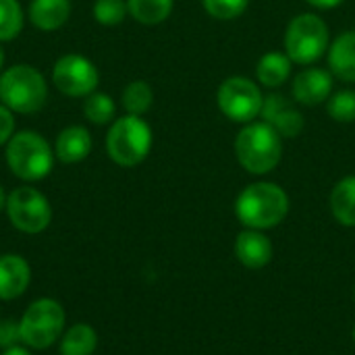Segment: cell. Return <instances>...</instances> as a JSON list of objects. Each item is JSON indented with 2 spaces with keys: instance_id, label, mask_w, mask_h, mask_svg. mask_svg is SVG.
Returning <instances> with one entry per match:
<instances>
[{
  "instance_id": "1",
  "label": "cell",
  "mask_w": 355,
  "mask_h": 355,
  "mask_svg": "<svg viewBox=\"0 0 355 355\" xmlns=\"http://www.w3.org/2000/svg\"><path fill=\"white\" fill-rule=\"evenodd\" d=\"M287 212L289 196L283 187L268 181L248 185L235 202V214L241 225L256 231L277 227L279 223H283Z\"/></svg>"
},
{
  "instance_id": "2",
  "label": "cell",
  "mask_w": 355,
  "mask_h": 355,
  "mask_svg": "<svg viewBox=\"0 0 355 355\" xmlns=\"http://www.w3.org/2000/svg\"><path fill=\"white\" fill-rule=\"evenodd\" d=\"M235 156L252 175H266L281 162L283 137L264 121L248 123L235 137Z\"/></svg>"
},
{
  "instance_id": "3",
  "label": "cell",
  "mask_w": 355,
  "mask_h": 355,
  "mask_svg": "<svg viewBox=\"0 0 355 355\" xmlns=\"http://www.w3.org/2000/svg\"><path fill=\"white\" fill-rule=\"evenodd\" d=\"M48 85L44 75L31 64H15L0 73V104L19 114H31L44 108Z\"/></svg>"
},
{
  "instance_id": "4",
  "label": "cell",
  "mask_w": 355,
  "mask_h": 355,
  "mask_svg": "<svg viewBox=\"0 0 355 355\" xmlns=\"http://www.w3.org/2000/svg\"><path fill=\"white\" fill-rule=\"evenodd\" d=\"M6 164L23 181H40L50 175L54 152L35 131L15 133L6 144Z\"/></svg>"
},
{
  "instance_id": "5",
  "label": "cell",
  "mask_w": 355,
  "mask_h": 355,
  "mask_svg": "<svg viewBox=\"0 0 355 355\" xmlns=\"http://www.w3.org/2000/svg\"><path fill=\"white\" fill-rule=\"evenodd\" d=\"M150 148L152 129L141 116L135 114L116 119L106 135V152L119 166H137L146 160Z\"/></svg>"
},
{
  "instance_id": "6",
  "label": "cell",
  "mask_w": 355,
  "mask_h": 355,
  "mask_svg": "<svg viewBox=\"0 0 355 355\" xmlns=\"http://www.w3.org/2000/svg\"><path fill=\"white\" fill-rule=\"evenodd\" d=\"M329 50V27L322 17L302 12L293 17L285 31V54L295 64H314Z\"/></svg>"
},
{
  "instance_id": "7",
  "label": "cell",
  "mask_w": 355,
  "mask_h": 355,
  "mask_svg": "<svg viewBox=\"0 0 355 355\" xmlns=\"http://www.w3.org/2000/svg\"><path fill=\"white\" fill-rule=\"evenodd\" d=\"M64 308L56 300H37L33 302L23 318L19 320L21 341L31 349H46L56 343L64 331Z\"/></svg>"
},
{
  "instance_id": "8",
  "label": "cell",
  "mask_w": 355,
  "mask_h": 355,
  "mask_svg": "<svg viewBox=\"0 0 355 355\" xmlns=\"http://www.w3.org/2000/svg\"><path fill=\"white\" fill-rule=\"evenodd\" d=\"M264 96L260 87L248 77H229L216 92V104L220 112L233 123H252L262 110Z\"/></svg>"
},
{
  "instance_id": "9",
  "label": "cell",
  "mask_w": 355,
  "mask_h": 355,
  "mask_svg": "<svg viewBox=\"0 0 355 355\" xmlns=\"http://www.w3.org/2000/svg\"><path fill=\"white\" fill-rule=\"evenodd\" d=\"M6 214L15 229L21 233H42L52 220V208L46 196L33 187H17L6 198Z\"/></svg>"
},
{
  "instance_id": "10",
  "label": "cell",
  "mask_w": 355,
  "mask_h": 355,
  "mask_svg": "<svg viewBox=\"0 0 355 355\" xmlns=\"http://www.w3.org/2000/svg\"><path fill=\"white\" fill-rule=\"evenodd\" d=\"M52 81L64 96L81 98L96 92L100 75L94 62L81 54H64L56 60L52 69Z\"/></svg>"
},
{
  "instance_id": "11",
  "label": "cell",
  "mask_w": 355,
  "mask_h": 355,
  "mask_svg": "<svg viewBox=\"0 0 355 355\" xmlns=\"http://www.w3.org/2000/svg\"><path fill=\"white\" fill-rule=\"evenodd\" d=\"M260 116L281 137H297L306 127V121L300 108L283 94H268L262 102Z\"/></svg>"
},
{
  "instance_id": "12",
  "label": "cell",
  "mask_w": 355,
  "mask_h": 355,
  "mask_svg": "<svg viewBox=\"0 0 355 355\" xmlns=\"http://www.w3.org/2000/svg\"><path fill=\"white\" fill-rule=\"evenodd\" d=\"M293 100L306 106H318L331 98L333 77L324 69H304L293 79Z\"/></svg>"
},
{
  "instance_id": "13",
  "label": "cell",
  "mask_w": 355,
  "mask_h": 355,
  "mask_svg": "<svg viewBox=\"0 0 355 355\" xmlns=\"http://www.w3.org/2000/svg\"><path fill=\"white\" fill-rule=\"evenodd\" d=\"M31 283V268L17 254L0 256V300L10 302L21 297Z\"/></svg>"
},
{
  "instance_id": "14",
  "label": "cell",
  "mask_w": 355,
  "mask_h": 355,
  "mask_svg": "<svg viewBox=\"0 0 355 355\" xmlns=\"http://www.w3.org/2000/svg\"><path fill=\"white\" fill-rule=\"evenodd\" d=\"M235 256L248 268H262L272 260V243L264 233L245 229L235 239Z\"/></svg>"
},
{
  "instance_id": "15",
  "label": "cell",
  "mask_w": 355,
  "mask_h": 355,
  "mask_svg": "<svg viewBox=\"0 0 355 355\" xmlns=\"http://www.w3.org/2000/svg\"><path fill=\"white\" fill-rule=\"evenodd\" d=\"M89 152H92V135L85 127L71 125L58 133L54 154L60 162L64 164L81 162L89 156Z\"/></svg>"
},
{
  "instance_id": "16",
  "label": "cell",
  "mask_w": 355,
  "mask_h": 355,
  "mask_svg": "<svg viewBox=\"0 0 355 355\" xmlns=\"http://www.w3.org/2000/svg\"><path fill=\"white\" fill-rule=\"evenodd\" d=\"M71 15V0H31L29 19L42 31H54L67 23Z\"/></svg>"
},
{
  "instance_id": "17",
  "label": "cell",
  "mask_w": 355,
  "mask_h": 355,
  "mask_svg": "<svg viewBox=\"0 0 355 355\" xmlns=\"http://www.w3.org/2000/svg\"><path fill=\"white\" fill-rule=\"evenodd\" d=\"M329 67L343 79L355 81V29L341 33L329 48Z\"/></svg>"
},
{
  "instance_id": "18",
  "label": "cell",
  "mask_w": 355,
  "mask_h": 355,
  "mask_svg": "<svg viewBox=\"0 0 355 355\" xmlns=\"http://www.w3.org/2000/svg\"><path fill=\"white\" fill-rule=\"evenodd\" d=\"M291 58L285 52H268L260 58L256 67L258 81L266 87H279L289 79Z\"/></svg>"
},
{
  "instance_id": "19",
  "label": "cell",
  "mask_w": 355,
  "mask_h": 355,
  "mask_svg": "<svg viewBox=\"0 0 355 355\" xmlns=\"http://www.w3.org/2000/svg\"><path fill=\"white\" fill-rule=\"evenodd\" d=\"M331 210L341 225L355 227V175L341 179L335 185L331 193Z\"/></svg>"
},
{
  "instance_id": "20",
  "label": "cell",
  "mask_w": 355,
  "mask_h": 355,
  "mask_svg": "<svg viewBox=\"0 0 355 355\" xmlns=\"http://www.w3.org/2000/svg\"><path fill=\"white\" fill-rule=\"evenodd\" d=\"M98 347V335L89 324H73L60 339L62 355H94Z\"/></svg>"
},
{
  "instance_id": "21",
  "label": "cell",
  "mask_w": 355,
  "mask_h": 355,
  "mask_svg": "<svg viewBox=\"0 0 355 355\" xmlns=\"http://www.w3.org/2000/svg\"><path fill=\"white\" fill-rule=\"evenodd\" d=\"M131 17L144 25H158L173 12V0H127Z\"/></svg>"
},
{
  "instance_id": "22",
  "label": "cell",
  "mask_w": 355,
  "mask_h": 355,
  "mask_svg": "<svg viewBox=\"0 0 355 355\" xmlns=\"http://www.w3.org/2000/svg\"><path fill=\"white\" fill-rule=\"evenodd\" d=\"M154 102V92L146 81H131L125 92H123V106L127 110V114H135L141 116L152 108Z\"/></svg>"
},
{
  "instance_id": "23",
  "label": "cell",
  "mask_w": 355,
  "mask_h": 355,
  "mask_svg": "<svg viewBox=\"0 0 355 355\" xmlns=\"http://www.w3.org/2000/svg\"><path fill=\"white\" fill-rule=\"evenodd\" d=\"M23 29V10L17 0H0V42L15 40Z\"/></svg>"
},
{
  "instance_id": "24",
  "label": "cell",
  "mask_w": 355,
  "mask_h": 355,
  "mask_svg": "<svg viewBox=\"0 0 355 355\" xmlns=\"http://www.w3.org/2000/svg\"><path fill=\"white\" fill-rule=\"evenodd\" d=\"M114 102L108 94L102 92H94L87 96L85 104H83V112L87 116V121L96 123V125H106L114 119Z\"/></svg>"
},
{
  "instance_id": "25",
  "label": "cell",
  "mask_w": 355,
  "mask_h": 355,
  "mask_svg": "<svg viewBox=\"0 0 355 355\" xmlns=\"http://www.w3.org/2000/svg\"><path fill=\"white\" fill-rule=\"evenodd\" d=\"M327 110L333 121L339 123H354L355 121V92L354 89H343L337 94H331L327 100Z\"/></svg>"
},
{
  "instance_id": "26",
  "label": "cell",
  "mask_w": 355,
  "mask_h": 355,
  "mask_svg": "<svg viewBox=\"0 0 355 355\" xmlns=\"http://www.w3.org/2000/svg\"><path fill=\"white\" fill-rule=\"evenodd\" d=\"M127 0H96L94 19L102 25H119L127 17Z\"/></svg>"
},
{
  "instance_id": "27",
  "label": "cell",
  "mask_w": 355,
  "mask_h": 355,
  "mask_svg": "<svg viewBox=\"0 0 355 355\" xmlns=\"http://www.w3.org/2000/svg\"><path fill=\"white\" fill-rule=\"evenodd\" d=\"M202 4L212 19L233 21L245 12L250 0H202Z\"/></svg>"
},
{
  "instance_id": "28",
  "label": "cell",
  "mask_w": 355,
  "mask_h": 355,
  "mask_svg": "<svg viewBox=\"0 0 355 355\" xmlns=\"http://www.w3.org/2000/svg\"><path fill=\"white\" fill-rule=\"evenodd\" d=\"M21 341V331H19V322L15 320H4L0 322V347L2 349H10Z\"/></svg>"
},
{
  "instance_id": "29",
  "label": "cell",
  "mask_w": 355,
  "mask_h": 355,
  "mask_svg": "<svg viewBox=\"0 0 355 355\" xmlns=\"http://www.w3.org/2000/svg\"><path fill=\"white\" fill-rule=\"evenodd\" d=\"M15 135V116L12 110H8L4 104H0V146L8 144V139Z\"/></svg>"
},
{
  "instance_id": "30",
  "label": "cell",
  "mask_w": 355,
  "mask_h": 355,
  "mask_svg": "<svg viewBox=\"0 0 355 355\" xmlns=\"http://www.w3.org/2000/svg\"><path fill=\"white\" fill-rule=\"evenodd\" d=\"M308 4L316 6V8H322V10H329V8H335L339 4H343L345 0H306Z\"/></svg>"
},
{
  "instance_id": "31",
  "label": "cell",
  "mask_w": 355,
  "mask_h": 355,
  "mask_svg": "<svg viewBox=\"0 0 355 355\" xmlns=\"http://www.w3.org/2000/svg\"><path fill=\"white\" fill-rule=\"evenodd\" d=\"M2 355H31L25 347H19V345H15V347H10V349H4V354Z\"/></svg>"
},
{
  "instance_id": "32",
  "label": "cell",
  "mask_w": 355,
  "mask_h": 355,
  "mask_svg": "<svg viewBox=\"0 0 355 355\" xmlns=\"http://www.w3.org/2000/svg\"><path fill=\"white\" fill-rule=\"evenodd\" d=\"M6 198H8V196H6V193H4V189L0 187V210H2V208H6Z\"/></svg>"
},
{
  "instance_id": "33",
  "label": "cell",
  "mask_w": 355,
  "mask_h": 355,
  "mask_svg": "<svg viewBox=\"0 0 355 355\" xmlns=\"http://www.w3.org/2000/svg\"><path fill=\"white\" fill-rule=\"evenodd\" d=\"M2 67H4V50L0 46V73H2Z\"/></svg>"
},
{
  "instance_id": "34",
  "label": "cell",
  "mask_w": 355,
  "mask_h": 355,
  "mask_svg": "<svg viewBox=\"0 0 355 355\" xmlns=\"http://www.w3.org/2000/svg\"><path fill=\"white\" fill-rule=\"evenodd\" d=\"M354 300H355V287H354Z\"/></svg>"
},
{
  "instance_id": "35",
  "label": "cell",
  "mask_w": 355,
  "mask_h": 355,
  "mask_svg": "<svg viewBox=\"0 0 355 355\" xmlns=\"http://www.w3.org/2000/svg\"><path fill=\"white\" fill-rule=\"evenodd\" d=\"M354 341H355V329H354Z\"/></svg>"
}]
</instances>
